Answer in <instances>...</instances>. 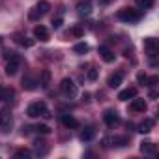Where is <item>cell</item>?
<instances>
[{
    "instance_id": "cell-32",
    "label": "cell",
    "mask_w": 159,
    "mask_h": 159,
    "mask_svg": "<svg viewBox=\"0 0 159 159\" xmlns=\"http://www.w3.org/2000/svg\"><path fill=\"white\" fill-rule=\"evenodd\" d=\"M103 2H111V0H103Z\"/></svg>"
},
{
    "instance_id": "cell-12",
    "label": "cell",
    "mask_w": 159,
    "mask_h": 159,
    "mask_svg": "<svg viewBox=\"0 0 159 159\" xmlns=\"http://www.w3.org/2000/svg\"><path fill=\"white\" fill-rule=\"evenodd\" d=\"M60 120H62V124H64L67 129H77V127H79V122H77L71 114H62Z\"/></svg>"
},
{
    "instance_id": "cell-25",
    "label": "cell",
    "mask_w": 159,
    "mask_h": 159,
    "mask_svg": "<svg viewBox=\"0 0 159 159\" xmlns=\"http://www.w3.org/2000/svg\"><path fill=\"white\" fill-rule=\"evenodd\" d=\"M146 83H148L150 86H155V84L159 83V77H157V75H153V77H150V79H146Z\"/></svg>"
},
{
    "instance_id": "cell-22",
    "label": "cell",
    "mask_w": 159,
    "mask_h": 159,
    "mask_svg": "<svg viewBox=\"0 0 159 159\" xmlns=\"http://www.w3.org/2000/svg\"><path fill=\"white\" fill-rule=\"evenodd\" d=\"M39 135H51V127L47 125V124H38L36 127H34Z\"/></svg>"
},
{
    "instance_id": "cell-16",
    "label": "cell",
    "mask_w": 159,
    "mask_h": 159,
    "mask_svg": "<svg viewBox=\"0 0 159 159\" xmlns=\"http://www.w3.org/2000/svg\"><path fill=\"white\" fill-rule=\"evenodd\" d=\"M99 54H101V58H103L107 64L114 62V52H112L111 49H107V47H99Z\"/></svg>"
},
{
    "instance_id": "cell-29",
    "label": "cell",
    "mask_w": 159,
    "mask_h": 159,
    "mask_svg": "<svg viewBox=\"0 0 159 159\" xmlns=\"http://www.w3.org/2000/svg\"><path fill=\"white\" fill-rule=\"evenodd\" d=\"M137 79H139V83H140V84H146V79H148V77H146L144 73H139V77H137Z\"/></svg>"
},
{
    "instance_id": "cell-30",
    "label": "cell",
    "mask_w": 159,
    "mask_h": 159,
    "mask_svg": "<svg viewBox=\"0 0 159 159\" xmlns=\"http://www.w3.org/2000/svg\"><path fill=\"white\" fill-rule=\"evenodd\" d=\"M52 26H54V28H60V26H62V19H60V17H58V19H52Z\"/></svg>"
},
{
    "instance_id": "cell-23",
    "label": "cell",
    "mask_w": 159,
    "mask_h": 159,
    "mask_svg": "<svg viewBox=\"0 0 159 159\" xmlns=\"http://www.w3.org/2000/svg\"><path fill=\"white\" fill-rule=\"evenodd\" d=\"M17 41H19V43H21L25 49H30V47L34 45V39H28V38H19Z\"/></svg>"
},
{
    "instance_id": "cell-5",
    "label": "cell",
    "mask_w": 159,
    "mask_h": 159,
    "mask_svg": "<svg viewBox=\"0 0 159 159\" xmlns=\"http://www.w3.org/2000/svg\"><path fill=\"white\" fill-rule=\"evenodd\" d=\"M62 92L67 96V98H77V84L73 83V79H64L62 84H60Z\"/></svg>"
},
{
    "instance_id": "cell-6",
    "label": "cell",
    "mask_w": 159,
    "mask_h": 159,
    "mask_svg": "<svg viewBox=\"0 0 159 159\" xmlns=\"http://www.w3.org/2000/svg\"><path fill=\"white\" fill-rule=\"evenodd\" d=\"M146 109H148L146 101L135 96V98H133V101H131V105H129V111H133V112H144Z\"/></svg>"
},
{
    "instance_id": "cell-28",
    "label": "cell",
    "mask_w": 159,
    "mask_h": 159,
    "mask_svg": "<svg viewBox=\"0 0 159 159\" xmlns=\"http://www.w3.org/2000/svg\"><path fill=\"white\" fill-rule=\"evenodd\" d=\"M88 79H90V81H96V79H98V69L92 67V69L88 71Z\"/></svg>"
},
{
    "instance_id": "cell-1",
    "label": "cell",
    "mask_w": 159,
    "mask_h": 159,
    "mask_svg": "<svg viewBox=\"0 0 159 159\" xmlns=\"http://www.w3.org/2000/svg\"><path fill=\"white\" fill-rule=\"evenodd\" d=\"M26 114L30 116V118H45V120H49L52 114H51V111H49V107L43 103V101H38V103H32V105H28V109H26Z\"/></svg>"
},
{
    "instance_id": "cell-2",
    "label": "cell",
    "mask_w": 159,
    "mask_h": 159,
    "mask_svg": "<svg viewBox=\"0 0 159 159\" xmlns=\"http://www.w3.org/2000/svg\"><path fill=\"white\" fill-rule=\"evenodd\" d=\"M49 8H51V4L47 2V0H41V2H38V4L28 11V19H30V21H39V19L49 11Z\"/></svg>"
},
{
    "instance_id": "cell-10",
    "label": "cell",
    "mask_w": 159,
    "mask_h": 159,
    "mask_svg": "<svg viewBox=\"0 0 159 159\" xmlns=\"http://www.w3.org/2000/svg\"><path fill=\"white\" fill-rule=\"evenodd\" d=\"M103 122H105L107 125H114V124L120 122V116H118L116 111H107V112L103 114Z\"/></svg>"
},
{
    "instance_id": "cell-27",
    "label": "cell",
    "mask_w": 159,
    "mask_h": 159,
    "mask_svg": "<svg viewBox=\"0 0 159 159\" xmlns=\"http://www.w3.org/2000/svg\"><path fill=\"white\" fill-rule=\"evenodd\" d=\"M15 157H19V159H21V157H30V152H28V150H19V152L15 153Z\"/></svg>"
},
{
    "instance_id": "cell-21",
    "label": "cell",
    "mask_w": 159,
    "mask_h": 159,
    "mask_svg": "<svg viewBox=\"0 0 159 159\" xmlns=\"http://www.w3.org/2000/svg\"><path fill=\"white\" fill-rule=\"evenodd\" d=\"M88 43H84V41H81V43H77L75 47H73V51L77 52V54H84V52H88Z\"/></svg>"
},
{
    "instance_id": "cell-31",
    "label": "cell",
    "mask_w": 159,
    "mask_h": 159,
    "mask_svg": "<svg viewBox=\"0 0 159 159\" xmlns=\"http://www.w3.org/2000/svg\"><path fill=\"white\" fill-rule=\"evenodd\" d=\"M2 94H4V88H2V86H0V98H2Z\"/></svg>"
},
{
    "instance_id": "cell-24",
    "label": "cell",
    "mask_w": 159,
    "mask_h": 159,
    "mask_svg": "<svg viewBox=\"0 0 159 159\" xmlns=\"http://www.w3.org/2000/svg\"><path fill=\"white\" fill-rule=\"evenodd\" d=\"M137 2L144 8V10H150V8H153V4H155V0H137Z\"/></svg>"
},
{
    "instance_id": "cell-15",
    "label": "cell",
    "mask_w": 159,
    "mask_h": 159,
    "mask_svg": "<svg viewBox=\"0 0 159 159\" xmlns=\"http://www.w3.org/2000/svg\"><path fill=\"white\" fill-rule=\"evenodd\" d=\"M23 88H25V90H36V88H38V81H36L34 77L28 75V77L23 79Z\"/></svg>"
},
{
    "instance_id": "cell-19",
    "label": "cell",
    "mask_w": 159,
    "mask_h": 159,
    "mask_svg": "<svg viewBox=\"0 0 159 159\" xmlns=\"http://www.w3.org/2000/svg\"><path fill=\"white\" fill-rule=\"evenodd\" d=\"M77 11L81 13V15H90L92 11V6L88 2H81V4H77Z\"/></svg>"
},
{
    "instance_id": "cell-17",
    "label": "cell",
    "mask_w": 159,
    "mask_h": 159,
    "mask_svg": "<svg viewBox=\"0 0 159 159\" xmlns=\"http://www.w3.org/2000/svg\"><path fill=\"white\" fill-rule=\"evenodd\" d=\"M94 135H96L94 127H86V129H83V131H81L79 139H81L83 142H88V140H92V139H94Z\"/></svg>"
},
{
    "instance_id": "cell-18",
    "label": "cell",
    "mask_w": 159,
    "mask_h": 159,
    "mask_svg": "<svg viewBox=\"0 0 159 159\" xmlns=\"http://www.w3.org/2000/svg\"><path fill=\"white\" fill-rule=\"evenodd\" d=\"M140 152L142 153H148V155H153L155 153V144L146 140V142H140Z\"/></svg>"
},
{
    "instance_id": "cell-4",
    "label": "cell",
    "mask_w": 159,
    "mask_h": 159,
    "mask_svg": "<svg viewBox=\"0 0 159 159\" xmlns=\"http://www.w3.org/2000/svg\"><path fill=\"white\" fill-rule=\"evenodd\" d=\"M19 67H21V58H19L17 54H13V52H11V54L8 56V62H6V75H8V77L17 75Z\"/></svg>"
},
{
    "instance_id": "cell-11",
    "label": "cell",
    "mask_w": 159,
    "mask_h": 159,
    "mask_svg": "<svg viewBox=\"0 0 159 159\" xmlns=\"http://www.w3.org/2000/svg\"><path fill=\"white\" fill-rule=\"evenodd\" d=\"M135 96H137V88H135V86H131V88L122 90V92L118 94V99H120V101H127V99H133Z\"/></svg>"
},
{
    "instance_id": "cell-8",
    "label": "cell",
    "mask_w": 159,
    "mask_h": 159,
    "mask_svg": "<svg viewBox=\"0 0 159 159\" xmlns=\"http://www.w3.org/2000/svg\"><path fill=\"white\" fill-rule=\"evenodd\" d=\"M122 81H124V73H122V71H116V73H112V75L109 77L107 84H109L111 88H118V86L122 84Z\"/></svg>"
},
{
    "instance_id": "cell-20",
    "label": "cell",
    "mask_w": 159,
    "mask_h": 159,
    "mask_svg": "<svg viewBox=\"0 0 159 159\" xmlns=\"http://www.w3.org/2000/svg\"><path fill=\"white\" fill-rule=\"evenodd\" d=\"M152 127H153V120H150V118H148V120H144V122L139 125V131H140V133H150V131H152Z\"/></svg>"
},
{
    "instance_id": "cell-9",
    "label": "cell",
    "mask_w": 159,
    "mask_h": 159,
    "mask_svg": "<svg viewBox=\"0 0 159 159\" xmlns=\"http://www.w3.org/2000/svg\"><path fill=\"white\" fill-rule=\"evenodd\" d=\"M34 38L39 39V41H49V30L43 26V25H38L34 28Z\"/></svg>"
},
{
    "instance_id": "cell-7",
    "label": "cell",
    "mask_w": 159,
    "mask_h": 159,
    "mask_svg": "<svg viewBox=\"0 0 159 159\" xmlns=\"http://www.w3.org/2000/svg\"><path fill=\"white\" fill-rule=\"evenodd\" d=\"M144 49L148 51V56H152V58L157 56V49H159V47H157V41H155L153 38H146V39H144Z\"/></svg>"
},
{
    "instance_id": "cell-13",
    "label": "cell",
    "mask_w": 159,
    "mask_h": 159,
    "mask_svg": "<svg viewBox=\"0 0 159 159\" xmlns=\"http://www.w3.org/2000/svg\"><path fill=\"white\" fill-rule=\"evenodd\" d=\"M0 127L8 131L11 127V114L10 112H0Z\"/></svg>"
},
{
    "instance_id": "cell-26",
    "label": "cell",
    "mask_w": 159,
    "mask_h": 159,
    "mask_svg": "<svg viewBox=\"0 0 159 159\" xmlns=\"http://www.w3.org/2000/svg\"><path fill=\"white\" fill-rule=\"evenodd\" d=\"M71 34H73V36H77V38H81L84 32H83V28H81V26H75V28H71Z\"/></svg>"
},
{
    "instance_id": "cell-3",
    "label": "cell",
    "mask_w": 159,
    "mask_h": 159,
    "mask_svg": "<svg viewBox=\"0 0 159 159\" xmlns=\"http://www.w3.org/2000/svg\"><path fill=\"white\" fill-rule=\"evenodd\" d=\"M118 19L124 23H139L140 21V11L133 8H122L118 11Z\"/></svg>"
},
{
    "instance_id": "cell-14",
    "label": "cell",
    "mask_w": 159,
    "mask_h": 159,
    "mask_svg": "<svg viewBox=\"0 0 159 159\" xmlns=\"http://www.w3.org/2000/svg\"><path fill=\"white\" fill-rule=\"evenodd\" d=\"M41 88H49V84H51V71L49 69H43L41 71V77H39V83H38Z\"/></svg>"
}]
</instances>
